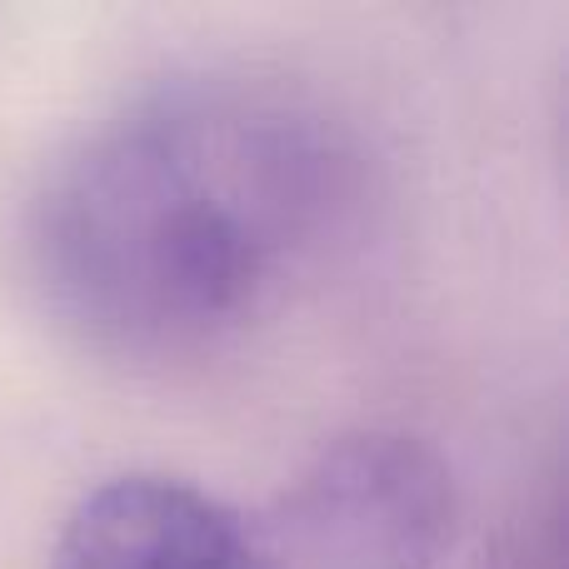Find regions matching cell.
I'll return each instance as SVG.
<instances>
[{
    "label": "cell",
    "mask_w": 569,
    "mask_h": 569,
    "mask_svg": "<svg viewBox=\"0 0 569 569\" xmlns=\"http://www.w3.org/2000/svg\"><path fill=\"white\" fill-rule=\"evenodd\" d=\"M350 120L266 70H196L120 100L36 186L20 230L40 310L140 370L230 350L350 236Z\"/></svg>",
    "instance_id": "obj_1"
},
{
    "label": "cell",
    "mask_w": 569,
    "mask_h": 569,
    "mask_svg": "<svg viewBox=\"0 0 569 569\" xmlns=\"http://www.w3.org/2000/svg\"><path fill=\"white\" fill-rule=\"evenodd\" d=\"M256 520L276 569H440L455 485L415 435L360 430L325 445Z\"/></svg>",
    "instance_id": "obj_2"
},
{
    "label": "cell",
    "mask_w": 569,
    "mask_h": 569,
    "mask_svg": "<svg viewBox=\"0 0 569 569\" xmlns=\"http://www.w3.org/2000/svg\"><path fill=\"white\" fill-rule=\"evenodd\" d=\"M50 569H276L260 520L170 475H116L80 495Z\"/></svg>",
    "instance_id": "obj_3"
}]
</instances>
